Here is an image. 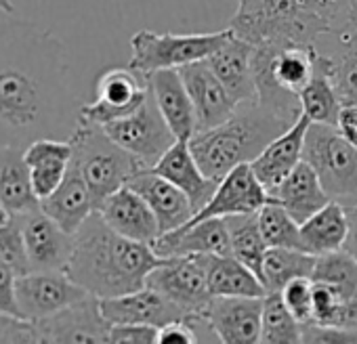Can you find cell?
Masks as SVG:
<instances>
[{
    "label": "cell",
    "mask_w": 357,
    "mask_h": 344,
    "mask_svg": "<svg viewBox=\"0 0 357 344\" xmlns=\"http://www.w3.org/2000/svg\"><path fill=\"white\" fill-rule=\"evenodd\" d=\"M252 57L255 45L248 40L231 34L211 57L208 63L219 80L225 84L229 95L236 103L257 101V86H255V72H252Z\"/></svg>",
    "instance_id": "obj_25"
},
{
    "label": "cell",
    "mask_w": 357,
    "mask_h": 344,
    "mask_svg": "<svg viewBox=\"0 0 357 344\" xmlns=\"http://www.w3.org/2000/svg\"><path fill=\"white\" fill-rule=\"evenodd\" d=\"M231 34V28L211 34H155L141 30L130 38L132 55L128 68L143 76L158 70H178L188 63L208 59Z\"/></svg>",
    "instance_id": "obj_8"
},
{
    "label": "cell",
    "mask_w": 357,
    "mask_h": 344,
    "mask_svg": "<svg viewBox=\"0 0 357 344\" xmlns=\"http://www.w3.org/2000/svg\"><path fill=\"white\" fill-rule=\"evenodd\" d=\"M24 149L17 145H0V202L15 217L40 208Z\"/></svg>",
    "instance_id": "obj_28"
},
{
    "label": "cell",
    "mask_w": 357,
    "mask_h": 344,
    "mask_svg": "<svg viewBox=\"0 0 357 344\" xmlns=\"http://www.w3.org/2000/svg\"><path fill=\"white\" fill-rule=\"evenodd\" d=\"M78 111L63 42L36 24H0V145L70 139Z\"/></svg>",
    "instance_id": "obj_1"
},
{
    "label": "cell",
    "mask_w": 357,
    "mask_h": 344,
    "mask_svg": "<svg viewBox=\"0 0 357 344\" xmlns=\"http://www.w3.org/2000/svg\"><path fill=\"white\" fill-rule=\"evenodd\" d=\"M149 246L160 258L194 254H231L225 217L185 223L172 231L160 233Z\"/></svg>",
    "instance_id": "obj_19"
},
{
    "label": "cell",
    "mask_w": 357,
    "mask_h": 344,
    "mask_svg": "<svg viewBox=\"0 0 357 344\" xmlns=\"http://www.w3.org/2000/svg\"><path fill=\"white\" fill-rule=\"evenodd\" d=\"M151 168L158 175H162L164 179H168L172 185L181 189L190 198L196 212L208 204V200L213 198L219 185V181L204 175V170L200 168L198 159L194 157L190 149V143L183 139H176L174 145Z\"/></svg>",
    "instance_id": "obj_23"
},
{
    "label": "cell",
    "mask_w": 357,
    "mask_h": 344,
    "mask_svg": "<svg viewBox=\"0 0 357 344\" xmlns=\"http://www.w3.org/2000/svg\"><path fill=\"white\" fill-rule=\"evenodd\" d=\"M72 141L70 139H53L43 136L26 145L24 155L30 166L32 185L38 200L49 198L66 179L72 162Z\"/></svg>",
    "instance_id": "obj_26"
},
{
    "label": "cell",
    "mask_w": 357,
    "mask_h": 344,
    "mask_svg": "<svg viewBox=\"0 0 357 344\" xmlns=\"http://www.w3.org/2000/svg\"><path fill=\"white\" fill-rule=\"evenodd\" d=\"M145 286L185 306L200 321H204V311L213 300L200 254L162 258V263L149 271Z\"/></svg>",
    "instance_id": "obj_10"
},
{
    "label": "cell",
    "mask_w": 357,
    "mask_h": 344,
    "mask_svg": "<svg viewBox=\"0 0 357 344\" xmlns=\"http://www.w3.org/2000/svg\"><path fill=\"white\" fill-rule=\"evenodd\" d=\"M261 342L265 344H298L303 342V323L284 304L280 292L263 296Z\"/></svg>",
    "instance_id": "obj_36"
},
{
    "label": "cell",
    "mask_w": 357,
    "mask_h": 344,
    "mask_svg": "<svg viewBox=\"0 0 357 344\" xmlns=\"http://www.w3.org/2000/svg\"><path fill=\"white\" fill-rule=\"evenodd\" d=\"M347 217H349V233L342 248L357 260V202L347 208Z\"/></svg>",
    "instance_id": "obj_49"
},
{
    "label": "cell",
    "mask_w": 357,
    "mask_h": 344,
    "mask_svg": "<svg viewBox=\"0 0 357 344\" xmlns=\"http://www.w3.org/2000/svg\"><path fill=\"white\" fill-rule=\"evenodd\" d=\"M321 325H340V327L357 329V298L340 300L332 317L328 319V323H321Z\"/></svg>",
    "instance_id": "obj_48"
},
{
    "label": "cell",
    "mask_w": 357,
    "mask_h": 344,
    "mask_svg": "<svg viewBox=\"0 0 357 344\" xmlns=\"http://www.w3.org/2000/svg\"><path fill=\"white\" fill-rule=\"evenodd\" d=\"M315 254L294 248H267L261 267V281L267 292H280L296 277H311Z\"/></svg>",
    "instance_id": "obj_33"
},
{
    "label": "cell",
    "mask_w": 357,
    "mask_h": 344,
    "mask_svg": "<svg viewBox=\"0 0 357 344\" xmlns=\"http://www.w3.org/2000/svg\"><path fill=\"white\" fill-rule=\"evenodd\" d=\"M349 233V217L347 208L336 200H330L324 208L311 214L301 223V240L303 248L309 254H328L340 250L344 246Z\"/></svg>",
    "instance_id": "obj_31"
},
{
    "label": "cell",
    "mask_w": 357,
    "mask_h": 344,
    "mask_svg": "<svg viewBox=\"0 0 357 344\" xmlns=\"http://www.w3.org/2000/svg\"><path fill=\"white\" fill-rule=\"evenodd\" d=\"M351 24L357 26V0H355V7H353V13H351Z\"/></svg>",
    "instance_id": "obj_52"
},
{
    "label": "cell",
    "mask_w": 357,
    "mask_h": 344,
    "mask_svg": "<svg viewBox=\"0 0 357 344\" xmlns=\"http://www.w3.org/2000/svg\"><path fill=\"white\" fill-rule=\"evenodd\" d=\"M0 342H36L32 321L0 315Z\"/></svg>",
    "instance_id": "obj_45"
},
{
    "label": "cell",
    "mask_w": 357,
    "mask_h": 344,
    "mask_svg": "<svg viewBox=\"0 0 357 344\" xmlns=\"http://www.w3.org/2000/svg\"><path fill=\"white\" fill-rule=\"evenodd\" d=\"M176 342L181 344L198 342L192 321H172L158 329V344H176Z\"/></svg>",
    "instance_id": "obj_46"
},
{
    "label": "cell",
    "mask_w": 357,
    "mask_h": 344,
    "mask_svg": "<svg viewBox=\"0 0 357 344\" xmlns=\"http://www.w3.org/2000/svg\"><path fill=\"white\" fill-rule=\"evenodd\" d=\"M338 40V51L330 53V72L340 97L344 101H357V26L347 24L338 32H334Z\"/></svg>",
    "instance_id": "obj_35"
},
{
    "label": "cell",
    "mask_w": 357,
    "mask_h": 344,
    "mask_svg": "<svg viewBox=\"0 0 357 344\" xmlns=\"http://www.w3.org/2000/svg\"><path fill=\"white\" fill-rule=\"evenodd\" d=\"M334 126L353 145H357V101H344V103H340L338 118H336V124Z\"/></svg>",
    "instance_id": "obj_47"
},
{
    "label": "cell",
    "mask_w": 357,
    "mask_h": 344,
    "mask_svg": "<svg viewBox=\"0 0 357 344\" xmlns=\"http://www.w3.org/2000/svg\"><path fill=\"white\" fill-rule=\"evenodd\" d=\"M311 120L301 114L290 128H286L282 134H278L252 162V170L259 177V181L265 185V189L271 194L290 172L303 162V147H305V134Z\"/></svg>",
    "instance_id": "obj_22"
},
{
    "label": "cell",
    "mask_w": 357,
    "mask_h": 344,
    "mask_svg": "<svg viewBox=\"0 0 357 344\" xmlns=\"http://www.w3.org/2000/svg\"><path fill=\"white\" fill-rule=\"evenodd\" d=\"M0 263L11 267L17 275H24L30 271L20 219H15V223L7 225L5 229H0Z\"/></svg>",
    "instance_id": "obj_39"
},
{
    "label": "cell",
    "mask_w": 357,
    "mask_h": 344,
    "mask_svg": "<svg viewBox=\"0 0 357 344\" xmlns=\"http://www.w3.org/2000/svg\"><path fill=\"white\" fill-rule=\"evenodd\" d=\"M303 159L313 166L332 200L357 198V145L340 134L334 124H309Z\"/></svg>",
    "instance_id": "obj_7"
},
{
    "label": "cell",
    "mask_w": 357,
    "mask_h": 344,
    "mask_svg": "<svg viewBox=\"0 0 357 344\" xmlns=\"http://www.w3.org/2000/svg\"><path fill=\"white\" fill-rule=\"evenodd\" d=\"M97 99L93 103L80 105L78 122H89L105 126L120 118L130 116L147 99L149 88L145 76L126 68L105 70L97 80Z\"/></svg>",
    "instance_id": "obj_11"
},
{
    "label": "cell",
    "mask_w": 357,
    "mask_h": 344,
    "mask_svg": "<svg viewBox=\"0 0 357 344\" xmlns=\"http://www.w3.org/2000/svg\"><path fill=\"white\" fill-rule=\"evenodd\" d=\"M259 227L269 248L305 250L301 240V223L278 200L259 210Z\"/></svg>",
    "instance_id": "obj_38"
},
{
    "label": "cell",
    "mask_w": 357,
    "mask_h": 344,
    "mask_svg": "<svg viewBox=\"0 0 357 344\" xmlns=\"http://www.w3.org/2000/svg\"><path fill=\"white\" fill-rule=\"evenodd\" d=\"M303 342H357V329L340 327V325H321V323H303Z\"/></svg>",
    "instance_id": "obj_42"
},
{
    "label": "cell",
    "mask_w": 357,
    "mask_h": 344,
    "mask_svg": "<svg viewBox=\"0 0 357 344\" xmlns=\"http://www.w3.org/2000/svg\"><path fill=\"white\" fill-rule=\"evenodd\" d=\"M311 279L317 283H326L342 300L357 298V260L344 248L319 254L315 258Z\"/></svg>",
    "instance_id": "obj_37"
},
{
    "label": "cell",
    "mask_w": 357,
    "mask_h": 344,
    "mask_svg": "<svg viewBox=\"0 0 357 344\" xmlns=\"http://www.w3.org/2000/svg\"><path fill=\"white\" fill-rule=\"evenodd\" d=\"M120 147L132 153L145 168L158 164V159L174 145L176 136L166 124L162 111L155 105L153 95L149 93L147 99L135 109L130 116L120 118L101 126Z\"/></svg>",
    "instance_id": "obj_9"
},
{
    "label": "cell",
    "mask_w": 357,
    "mask_h": 344,
    "mask_svg": "<svg viewBox=\"0 0 357 344\" xmlns=\"http://www.w3.org/2000/svg\"><path fill=\"white\" fill-rule=\"evenodd\" d=\"M160 263L149 244L116 233L95 210L74 233L66 273L91 296L114 298L145 288L149 271Z\"/></svg>",
    "instance_id": "obj_2"
},
{
    "label": "cell",
    "mask_w": 357,
    "mask_h": 344,
    "mask_svg": "<svg viewBox=\"0 0 357 344\" xmlns=\"http://www.w3.org/2000/svg\"><path fill=\"white\" fill-rule=\"evenodd\" d=\"M15 219H17V217H15L11 210H7V208H5V204L0 202V229H5L7 225L15 223Z\"/></svg>",
    "instance_id": "obj_50"
},
{
    "label": "cell",
    "mask_w": 357,
    "mask_h": 344,
    "mask_svg": "<svg viewBox=\"0 0 357 344\" xmlns=\"http://www.w3.org/2000/svg\"><path fill=\"white\" fill-rule=\"evenodd\" d=\"M296 3L305 11L321 17L332 28V34L351 22V13L355 7V0H296Z\"/></svg>",
    "instance_id": "obj_41"
},
{
    "label": "cell",
    "mask_w": 357,
    "mask_h": 344,
    "mask_svg": "<svg viewBox=\"0 0 357 344\" xmlns=\"http://www.w3.org/2000/svg\"><path fill=\"white\" fill-rule=\"evenodd\" d=\"M74 153L72 164L86 181L95 210L120 187L128 185L130 177L145 168L132 153L120 147L101 126L78 122L70 134Z\"/></svg>",
    "instance_id": "obj_6"
},
{
    "label": "cell",
    "mask_w": 357,
    "mask_h": 344,
    "mask_svg": "<svg viewBox=\"0 0 357 344\" xmlns=\"http://www.w3.org/2000/svg\"><path fill=\"white\" fill-rule=\"evenodd\" d=\"M101 219L120 235L151 244L160 235V223L149 204L128 185L114 191L97 210Z\"/></svg>",
    "instance_id": "obj_24"
},
{
    "label": "cell",
    "mask_w": 357,
    "mask_h": 344,
    "mask_svg": "<svg viewBox=\"0 0 357 344\" xmlns=\"http://www.w3.org/2000/svg\"><path fill=\"white\" fill-rule=\"evenodd\" d=\"M271 196L298 221H307L319 208H324L332 198L326 194L317 172L309 162H301L290 175L271 191Z\"/></svg>",
    "instance_id": "obj_29"
},
{
    "label": "cell",
    "mask_w": 357,
    "mask_h": 344,
    "mask_svg": "<svg viewBox=\"0 0 357 344\" xmlns=\"http://www.w3.org/2000/svg\"><path fill=\"white\" fill-rule=\"evenodd\" d=\"M20 219L30 271H66L74 250V235L61 229L43 208Z\"/></svg>",
    "instance_id": "obj_16"
},
{
    "label": "cell",
    "mask_w": 357,
    "mask_h": 344,
    "mask_svg": "<svg viewBox=\"0 0 357 344\" xmlns=\"http://www.w3.org/2000/svg\"><path fill=\"white\" fill-rule=\"evenodd\" d=\"M13 0H0V11H3V13H13Z\"/></svg>",
    "instance_id": "obj_51"
},
{
    "label": "cell",
    "mask_w": 357,
    "mask_h": 344,
    "mask_svg": "<svg viewBox=\"0 0 357 344\" xmlns=\"http://www.w3.org/2000/svg\"><path fill=\"white\" fill-rule=\"evenodd\" d=\"M263 296H213L204 323L225 344L261 342Z\"/></svg>",
    "instance_id": "obj_17"
},
{
    "label": "cell",
    "mask_w": 357,
    "mask_h": 344,
    "mask_svg": "<svg viewBox=\"0 0 357 344\" xmlns=\"http://www.w3.org/2000/svg\"><path fill=\"white\" fill-rule=\"evenodd\" d=\"M240 7L229 19L231 32L255 47L315 45L332 28L317 15L305 11L296 0H238Z\"/></svg>",
    "instance_id": "obj_4"
},
{
    "label": "cell",
    "mask_w": 357,
    "mask_h": 344,
    "mask_svg": "<svg viewBox=\"0 0 357 344\" xmlns=\"http://www.w3.org/2000/svg\"><path fill=\"white\" fill-rule=\"evenodd\" d=\"M213 296H265L261 277L234 254H200Z\"/></svg>",
    "instance_id": "obj_30"
},
{
    "label": "cell",
    "mask_w": 357,
    "mask_h": 344,
    "mask_svg": "<svg viewBox=\"0 0 357 344\" xmlns=\"http://www.w3.org/2000/svg\"><path fill=\"white\" fill-rule=\"evenodd\" d=\"M145 82L174 136L190 141L196 134V111L181 72L174 68L149 72L145 74Z\"/></svg>",
    "instance_id": "obj_21"
},
{
    "label": "cell",
    "mask_w": 357,
    "mask_h": 344,
    "mask_svg": "<svg viewBox=\"0 0 357 344\" xmlns=\"http://www.w3.org/2000/svg\"><path fill=\"white\" fill-rule=\"evenodd\" d=\"M225 221H227V229H229L231 254L261 277L263 256L269 246L259 227V212L234 214V217H225Z\"/></svg>",
    "instance_id": "obj_34"
},
{
    "label": "cell",
    "mask_w": 357,
    "mask_h": 344,
    "mask_svg": "<svg viewBox=\"0 0 357 344\" xmlns=\"http://www.w3.org/2000/svg\"><path fill=\"white\" fill-rule=\"evenodd\" d=\"M109 342L116 344H155L158 327L141 323H116L109 327Z\"/></svg>",
    "instance_id": "obj_43"
},
{
    "label": "cell",
    "mask_w": 357,
    "mask_h": 344,
    "mask_svg": "<svg viewBox=\"0 0 357 344\" xmlns=\"http://www.w3.org/2000/svg\"><path fill=\"white\" fill-rule=\"evenodd\" d=\"M185 88L192 97L194 111H196V132L215 128L223 124L236 109L238 103L213 72L208 59H200L178 68Z\"/></svg>",
    "instance_id": "obj_18"
},
{
    "label": "cell",
    "mask_w": 357,
    "mask_h": 344,
    "mask_svg": "<svg viewBox=\"0 0 357 344\" xmlns=\"http://www.w3.org/2000/svg\"><path fill=\"white\" fill-rule=\"evenodd\" d=\"M301 109L311 122L321 124H336L338 109H340V97L336 93L332 72H330V57L328 53H321L317 49L315 55V68L305 84V88L298 93Z\"/></svg>",
    "instance_id": "obj_32"
},
{
    "label": "cell",
    "mask_w": 357,
    "mask_h": 344,
    "mask_svg": "<svg viewBox=\"0 0 357 344\" xmlns=\"http://www.w3.org/2000/svg\"><path fill=\"white\" fill-rule=\"evenodd\" d=\"M294 122L282 118L259 101L240 103L219 126L196 132L188 143L204 175L221 181L238 164L252 162L278 134Z\"/></svg>",
    "instance_id": "obj_3"
},
{
    "label": "cell",
    "mask_w": 357,
    "mask_h": 344,
    "mask_svg": "<svg viewBox=\"0 0 357 344\" xmlns=\"http://www.w3.org/2000/svg\"><path fill=\"white\" fill-rule=\"evenodd\" d=\"M280 294H282L284 304L301 323H309L313 319V279L311 277H296L288 281L280 290Z\"/></svg>",
    "instance_id": "obj_40"
},
{
    "label": "cell",
    "mask_w": 357,
    "mask_h": 344,
    "mask_svg": "<svg viewBox=\"0 0 357 344\" xmlns=\"http://www.w3.org/2000/svg\"><path fill=\"white\" fill-rule=\"evenodd\" d=\"M315 45L255 47L252 72L257 101L282 118L294 122L303 109L298 93L309 82L315 68Z\"/></svg>",
    "instance_id": "obj_5"
},
{
    "label": "cell",
    "mask_w": 357,
    "mask_h": 344,
    "mask_svg": "<svg viewBox=\"0 0 357 344\" xmlns=\"http://www.w3.org/2000/svg\"><path fill=\"white\" fill-rule=\"evenodd\" d=\"M36 342H109L112 323L103 317L97 296H89L63 311L32 321Z\"/></svg>",
    "instance_id": "obj_15"
},
{
    "label": "cell",
    "mask_w": 357,
    "mask_h": 344,
    "mask_svg": "<svg viewBox=\"0 0 357 344\" xmlns=\"http://www.w3.org/2000/svg\"><path fill=\"white\" fill-rule=\"evenodd\" d=\"M101 313L103 317L116 325V323H141V325H153V327H164L172 321H200L192 311L185 306L172 302L164 294L151 290V288H141L130 294L114 296V298H99Z\"/></svg>",
    "instance_id": "obj_13"
},
{
    "label": "cell",
    "mask_w": 357,
    "mask_h": 344,
    "mask_svg": "<svg viewBox=\"0 0 357 344\" xmlns=\"http://www.w3.org/2000/svg\"><path fill=\"white\" fill-rule=\"evenodd\" d=\"M17 304L28 321H38L76 304L91 294L66 271H28L17 277Z\"/></svg>",
    "instance_id": "obj_12"
},
{
    "label": "cell",
    "mask_w": 357,
    "mask_h": 344,
    "mask_svg": "<svg viewBox=\"0 0 357 344\" xmlns=\"http://www.w3.org/2000/svg\"><path fill=\"white\" fill-rule=\"evenodd\" d=\"M17 273L0 263V315H7V317H22L20 313V304H17Z\"/></svg>",
    "instance_id": "obj_44"
},
{
    "label": "cell",
    "mask_w": 357,
    "mask_h": 344,
    "mask_svg": "<svg viewBox=\"0 0 357 344\" xmlns=\"http://www.w3.org/2000/svg\"><path fill=\"white\" fill-rule=\"evenodd\" d=\"M275 198L265 189L259 181L250 162L238 164L234 170L219 181L213 198L208 204L198 210L188 223H198L213 217H234V214H250L259 212L265 204L273 202Z\"/></svg>",
    "instance_id": "obj_14"
},
{
    "label": "cell",
    "mask_w": 357,
    "mask_h": 344,
    "mask_svg": "<svg viewBox=\"0 0 357 344\" xmlns=\"http://www.w3.org/2000/svg\"><path fill=\"white\" fill-rule=\"evenodd\" d=\"M128 187L149 204L160 223V233L185 225L196 214L190 198L168 179L158 175L153 168H141L135 172L128 181Z\"/></svg>",
    "instance_id": "obj_20"
},
{
    "label": "cell",
    "mask_w": 357,
    "mask_h": 344,
    "mask_svg": "<svg viewBox=\"0 0 357 344\" xmlns=\"http://www.w3.org/2000/svg\"><path fill=\"white\" fill-rule=\"evenodd\" d=\"M40 208L68 233H76L82 223L95 212V202L91 189L78 168L70 162L68 175L61 185L45 200H40Z\"/></svg>",
    "instance_id": "obj_27"
}]
</instances>
